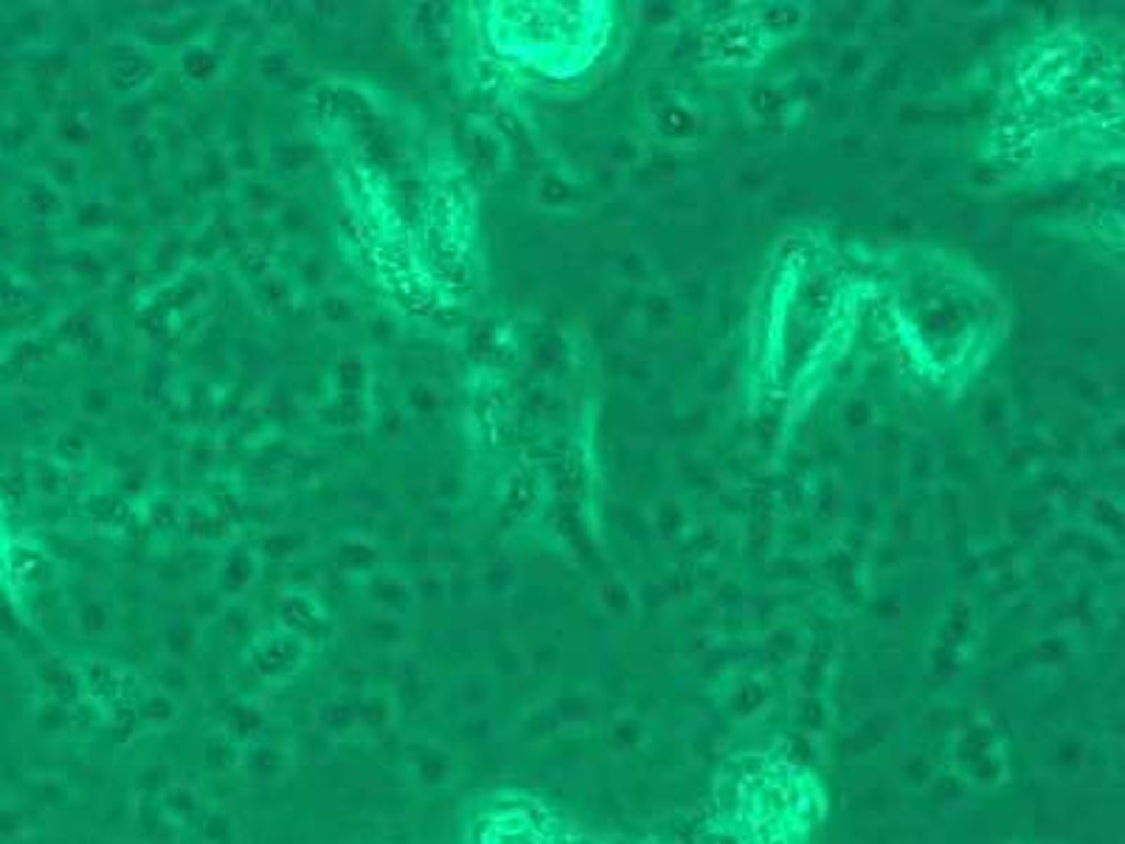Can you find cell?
<instances>
[{
	"mask_svg": "<svg viewBox=\"0 0 1125 844\" xmlns=\"http://www.w3.org/2000/svg\"><path fill=\"white\" fill-rule=\"evenodd\" d=\"M830 794L808 760L785 746L731 754L679 844H819Z\"/></svg>",
	"mask_w": 1125,
	"mask_h": 844,
	"instance_id": "1",
	"label": "cell"
}]
</instances>
